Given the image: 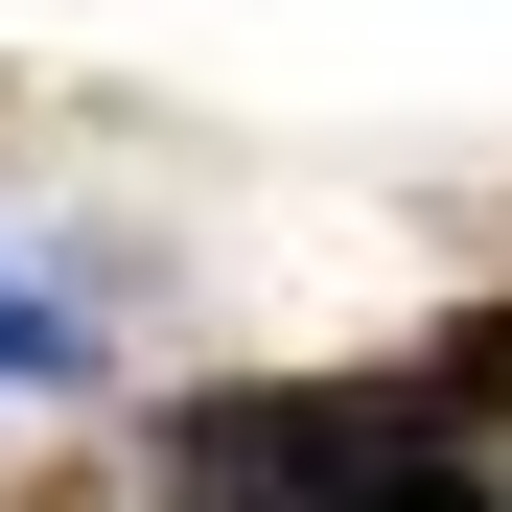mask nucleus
Instances as JSON below:
<instances>
[{
	"mask_svg": "<svg viewBox=\"0 0 512 512\" xmlns=\"http://www.w3.org/2000/svg\"><path fill=\"white\" fill-rule=\"evenodd\" d=\"M280 489L303 512H512V443L396 350V373H280Z\"/></svg>",
	"mask_w": 512,
	"mask_h": 512,
	"instance_id": "1",
	"label": "nucleus"
},
{
	"mask_svg": "<svg viewBox=\"0 0 512 512\" xmlns=\"http://www.w3.org/2000/svg\"><path fill=\"white\" fill-rule=\"evenodd\" d=\"M140 512H303V489H280V373L163 419V443H140Z\"/></svg>",
	"mask_w": 512,
	"mask_h": 512,
	"instance_id": "2",
	"label": "nucleus"
},
{
	"mask_svg": "<svg viewBox=\"0 0 512 512\" xmlns=\"http://www.w3.org/2000/svg\"><path fill=\"white\" fill-rule=\"evenodd\" d=\"M419 373H443L466 419H512V280H489V303H443V326H419Z\"/></svg>",
	"mask_w": 512,
	"mask_h": 512,
	"instance_id": "3",
	"label": "nucleus"
},
{
	"mask_svg": "<svg viewBox=\"0 0 512 512\" xmlns=\"http://www.w3.org/2000/svg\"><path fill=\"white\" fill-rule=\"evenodd\" d=\"M70 350H94V326H70V303H24V280H0V373H70Z\"/></svg>",
	"mask_w": 512,
	"mask_h": 512,
	"instance_id": "4",
	"label": "nucleus"
}]
</instances>
